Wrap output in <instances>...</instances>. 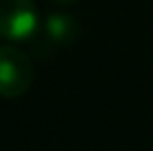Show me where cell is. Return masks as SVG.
<instances>
[{"mask_svg": "<svg viewBox=\"0 0 153 151\" xmlns=\"http://www.w3.org/2000/svg\"><path fill=\"white\" fill-rule=\"evenodd\" d=\"M40 27L33 0H0V36L13 42L29 40Z\"/></svg>", "mask_w": 153, "mask_h": 151, "instance_id": "7a4b0ae2", "label": "cell"}, {"mask_svg": "<svg viewBox=\"0 0 153 151\" xmlns=\"http://www.w3.org/2000/svg\"><path fill=\"white\" fill-rule=\"evenodd\" d=\"M53 2H60V4H71V2H78V0H53Z\"/></svg>", "mask_w": 153, "mask_h": 151, "instance_id": "277c9868", "label": "cell"}, {"mask_svg": "<svg viewBox=\"0 0 153 151\" xmlns=\"http://www.w3.org/2000/svg\"><path fill=\"white\" fill-rule=\"evenodd\" d=\"M33 82V65L22 49L0 47V98L16 100L25 96Z\"/></svg>", "mask_w": 153, "mask_h": 151, "instance_id": "6da1fadb", "label": "cell"}, {"mask_svg": "<svg viewBox=\"0 0 153 151\" xmlns=\"http://www.w3.org/2000/svg\"><path fill=\"white\" fill-rule=\"evenodd\" d=\"M76 22L69 18V16H62V13H51L45 22H40L38 31H36V49L45 51L47 49H56L60 45L71 42V38L76 36Z\"/></svg>", "mask_w": 153, "mask_h": 151, "instance_id": "3957f363", "label": "cell"}]
</instances>
